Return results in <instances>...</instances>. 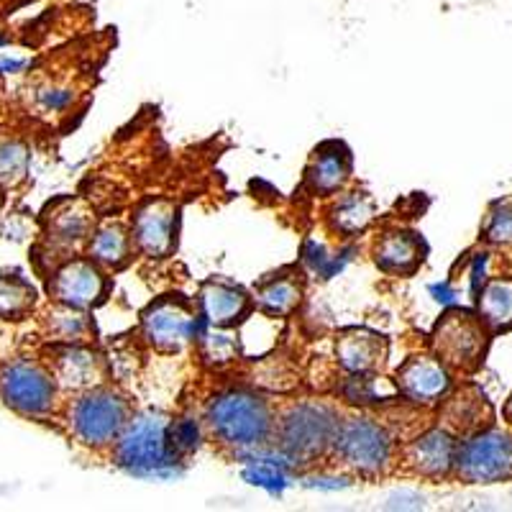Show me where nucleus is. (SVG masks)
<instances>
[{
    "label": "nucleus",
    "mask_w": 512,
    "mask_h": 512,
    "mask_svg": "<svg viewBox=\"0 0 512 512\" xmlns=\"http://www.w3.org/2000/svg\"><path fill=\"white\" fill-rule=\"evenodd\" d=\"M118 464L136 477H172L177 464L167 441V420L159 413H141L118 441Z\"/></svg>",
    "instance_id": "1"
},
{
    "label": "nucleus",
    "mask_w": 512,
    "mask_h": 512,
    "mask_svg": "<svg viewBox=\"0 0 512 512\" xmlns=\"http://www.w3.org/2000/svg\"><path fill=\"white\" fill-rule=\"evenodd\" d=\"M210 428L216 431L221 441L233 443V446H256L262 443L269 433L267 402L251 392H226L218 397L208 410Z\"/></svg>",
    "instance_id": "2"
},
{
    "label": "nucleus",
    "mask_w": 512,
    "mask_h": 512,
    "mask_svg": "<svg viewBox=\"0 0 512 512\" xmlns=\"http://www.w3.org/2000/svg\"><path fill=\"white\" fill-rule=\"evenodd\" d=\"M456 472L469 484L512 479V433L484 431L456 448Z\"/></svg>",
    "instance_id": "3"
},
{
    "label": "nucleus",
    "mask_w": 512,
    "mask_h": 512,
    "mask_svg": "<svg viewBox=\"0 0 512 512\" xmlns=\"http://www.w3.org/2000/svg\"><path fill=\"white\" fill-rule=\"evenodd\" d=\"M128 418V405L113 392H90L80 397L72 408V431L88 446L111 443L121 433Z\"/></svg>",
    "instance_id": "4"
},
{
    "label": "nucleus",
    "mask_w": 512,
    "mask_h": 512,
    "mask_svg": "<svg viewBox=\"0 0 512 512\" xmlns=\"http://www.w3.org/2000/svg\"><path fill=\"white\" fill-rule=\"evenodd\" d=\"M333 443L338 456L361 474L384 472L390 464V436L372 420H349L346 425H338Z\"/></svg>",
    "instance_id": "5"
},
{
    "label": "nucleus",
    "mask_w": 512,
    "mask_h": 512,
    "mask_svg": "<svg viewBox=\"0 0 512 512\" xmlns=\"http://www.w3.org/2000/svg\"><path fill=\"white\" fill-rule=\"evenodd\" d=\"M0 397L18 413L44 415L52 410L54 382L31 361H11L0 369Z\"/></svg>",
    "instance_id": "6"
},
{
    "label": "nucleus",
    "mask_w": 512,
    "mask_h": 512,
    "mask_svg": "<svg viewBox=\"0 0 512 512\" xmlns=\"http://www.w3.org/2000/svg\"><path fill=\"white\" fill-rule=\"evenodd\" d=\"M338 431V420L333 410L323 405H300L292 410L282 425L287 459H310L320 454L333 441Z\"/></svg>",
    "instance_id": "7"
},
{
    "label": "nucleus",
    "mask_w": 512,
    "mask_h": 512,
    "mask_svg": "<svg viewBox=\"0 0 512 512\" xmlns=\"http://www.w3.org/2000/svg\"><path fill=\"white\" fill-rule=\"evenodd\" d=\"M484 344H487L484 326L466 310H454V313L443 315V320L438 323V354L454 367H474L479 356L484 354Z\"/></svg>",
    "instance_id": "8"
},
{
    "label": "nucleus",
    "mask_w": 512,
    "mask_h": 512,
    "mask_svg": "<svg viewBox=\"0 0 512 512\" xmlns=\"http://www.w3.org/2000/svg\"><path fill=\"white\" fill-rule=\"evenodd\" d=\"M195 323L182 305L159 303L144 315V331L149 341L162 349H180L187 338H195Z\"/></svg>",
    "instance_id": "9"
},
{
    "label": "nucleus",
    "mask_w": 512,
    "mask_h": 512,
    "mask_svg": "<svg viewBox=\"0 0 512 512\" xmlns=\"http://www.w3.org/2000/svg\"><path fill=\"white\" fill-rule=\"evenodd\" d=\"M54 295L72 308L93 305L103 295V277L98 269L88 262H72L57 274L54 280Z\"/></svg>",
    "instance_id": "10"
},
{
    "label": "nucleus",
    "mask_w": 512,
    "mask_h": 512,
    "mask_svg": "<svg viewBox=\"0 0 512 512\" xmlns=\"http://www.w3.org/2000/svg\"><path fill=\"white\" fill-rule=\"evenodd\" d=\"M172 231H175V208L169 203L146 205L136 218V244L149 256H164L172 249Z\"/></svg>",
    "instance_id": "11"
},
{
    "label": "nucleus",
    "mask_w": 512,
    "mask_h": 512,
    "mask_svg": "<svg viewBox=\"0 0 512 512\" xmlns=\"http://www.w3.org/2000/svg\"><path fill=\"white\" fill-rule=\"evenodd\" d=\"M410 464L418 469L420 474H428V477H443V474L451 472L456 459V443L448 431H431L425 433L423 438L410 446L408 451Z\"/></svg>",
    "instance_id": "12"
},
{
    "label": "nucleus",
    "mask_w": 512,
    "mask_h": 512,
    "mask_svg": "<svg viewBox=\"0 0 512 512\" xmlns=\"http://www.w3.org/2000/svg\"><path fill=\"white\" fill-rule=\"evenodd\" d=\"M402 392L415 402H433L448 390L446 369L433 359H413L400 372Z\"/></svg>",
    "instance_id": "13"
},
{
    "label": "nucleus",
    "mask_w": 512,
    "mask_h": 512,
    "mask_svg": "<svg viewBox=\"0 0 512 512\" xmlns=\"http://www.w3.org/2000/svg\"><path fill=\"white\" fill-rule=\"evenodd\" d=\"M443 418H446L451 431L469 433L477 431L479 425L487 423L492 418V410H489V402L484 400L482 392L464 390L448 400L446 410H443Z\"/></svg>",
    "instance_id": "14"
},
{
    "label": "nucleus",
    "mask_w": 512,
    "mask_h": 512,
    "mask_svg": "<svg viewBox=\"0 0 512 512\" xmlns=\"http://www.w3.org/2000/svg\"><path fill=\"white\" fill-rule=\"evenodd\" d=\"M420 262H423V244L413 233H392L377 249V264L387 272H413Z\"/></svg>",
    "instance_id": "15"
},
{
    "label": "nucleus",
    "mask_w": 512,
    "mask_h": 512,
    "mask_svg": "<svg viewBox=\"0 0 512 512\" xmlns=\"http://www.w3.org/2000/svg\"><path fill=\"white\" fill-rule=\"evenodd\" d=\"M382 341L372 333H346L338 344V356H341V364H344L349 372L364 374L369 369H374L382 361Z\"/></svg>",
    "instance_id": "16"
},
{
    "label": "nucleus",
    "mask_w": 512,
    "mask_h": 512,
    "mask_svg": "<svg viewBox=\"0 0 512 512\" xmlns=\"http://www.w3.org/2000/svg\"><path fill=\"white\" fill-rule=\"evenodd\" d=\"M203 313L210 323L226 326L246 313V295L236 287L208 285L203 290Z\"/></svg>",
    "instance_id": "17"
},
{
    "label": "nucleus",
    "mask_w": 512,
    "mask_h": 512,
    "mask_svg": "<svg viewBox=\"0 0 512 512\" xmlns=\"http://www.w3.org/2000/svg\"><path fill=\"white\" fill-rule=\"evenodd\" d=\"M479 313L489 326H512V280H492L479 290Z\"/></svg>",
    "instance_id": "18"
},
{
    "label": "nucleus",
    "mask_w": 512,
    "mask_h": 512,
    "mask_svg": "<svg viewBox=\"0 0 512 512\" xmlns=\"http://www.w3.org/2000/svg\"><path fill=\"white\" fill-rule=\"evenodd\" d=\"M57 374L67 387H88L100 374L98 356L85 349H64L57 359Z\"/></svg>",
    "instance_id": "19"
},
{
    "label": "nucleus",
    "mask_w": 512,
    "mask_h": 512,
    "mask_svg": "<svg viewBox=\"0 0 512 512\" xmlns=\"http://www.w3.org/2000/svg\"><path fill=\"white\" fill-rule=\"evenodd\" d=\"M346 175H349V167H346L344 154L331 152L320 154L313 164V172H310V180H313L315 190L320 192H333L344 185Z\"/></svg>",
    "instance_id": "20"
},
{
    "label": "nucleus",
    "mask_w": 512,
    "mask_h": 512,
    "mask_svg": "<svg viewBox=\"0 0 512 512\" xmlns=\"http://www.w3.org/2000/svg\"><path fill=\"white\" fill-rule=\"evenodd\" d=\"M126 233H123L121 226H108L100 228L93 239V256L103 264H121L123 256H126Z\"/></svg>",
    "instance_id": "21"
},
{
    "label": "nucleus",
    "mask_w": 512,
    "mask_h": 512,
    "mask_svg": "<svg viewBox=\"0 0 512 512\" xmlns=\"http://www.w3.org/2000/svg\"><path fill=\"white\" fill-rule=\"evenodd\" d=\"M34 305V290L24 280L0 274V315H21Z\"/></svg>",
    "instance_id": "22"
},
{
    "label": "nucleus",
    "mask_w": 512,
    "mask_h": 512,
    "mask_svg": "<svg viewBox=\"0 0 512 512\" xmlns=\"http://www.w3.org/2000/svg\"><path fill=\"white\" fill-rule=\"evenodd\" d=\"M259 300H262L264 310H269V313H290L297 300H300V287L292 280H277L264 287Z\"/></svg>",
    "instance_id": "23"
},
{
    "label": "nucleus",
    "mask_w": 512,
    "mask_h": 512,
    "mask_svg": "<svg viewBox=\"0 0 512 512\" xmlns=\"http://www.w3.org/2000/svg\"><path fill=\"white\" fill-rule=\"evenodd\" d=\"M333 216H336V226L341 231L354 233L369 223V218H372V203L367 198L354 195V198H346L344 203L338 205Z\"/></svg>",
    "instance_id": "24"
},
{
    "label": "nucleus",
    "mask_w": 512,
    "mask_h": 512,
    "mask_svg": "<svg viewBox=\"0 0 512 512\" xmlns=\"http://www.w3.org/2000/svg\"><path fill=\"white\" fill-rule=\"evenodd\" d=\"M484 236H487L492 244L512 246V198L500 200L495 208L489 210Z\"/></svg>",
    "instance_id": "25"
},
{
    "label": "nucleus",
    "mask_w": 512,
    "mask_h": 512,
    "mask_svg": "<svg viewBox=\"0 0 512 512\" xmlns=\"http://www.w3.org/2000/svg\"><path fill=\"white\" fill-rule=\"evenodd\" d=\"M167 441H169V448L175 451V456L190 454V451H195V448L200 446L198 423L190 418L177 420L172 428H167Z\"/></svg>",
    "instance_id": "26"
},
{
    "label": "nucleus",
    "mask_w": 512,
    "mask_h": 512,
    "mask_svg": "<svg viewBox=\"0 0 512 512\" xmlns=\"http://www.w3.org/2000/svg\"><path fill=\"white\" fill-rule=\"evenodd\" d=\"M26 167V149L16 141H0V182L21 177Z\"/></svg>",
    "instance_id": "27"
},
{
    "label": "nucleus",
    "mask_w": 512,
    "mask_h": 512,
    "mask_svg": "<svg viewBox=\"0 0 512 512\" xmlns=\"http://www.w3.org/2000/svg\"><path fill=\"white\" fill-rule=\"evenodd\" d=\"M200 341H203L205 356L210 361H228L236 354V341L228 333H203Z\"/></svg>",
    "instance_id": "28"
},
{
    "label": "nucleus",
    "mask_w": 512,
    "mask_h": 512,
    "mask_svg": "<svg viewBox=\"0 0 512 512\" xmlns=\"http://www.w3.org/2000/svg\"><path fill=\"white\" fill-rule=\"evenodd\" d=\"M54 328L64 338L80 336L85 331V318L80 313H72V310H59V313H54Z\"/></svg>",
    "instance_id": "29"
},
{
    "label": "nucleus",
    "mask_w": 512,
    "mask_h": 512,
    "mask_svg": "<svg viewBox=\"0 0 512 512\" xmlns=\"http://www.w3.org/2000/svg\"><path fill=\"white\" fill-rule=\"evenodd\" d=\"M39 103L44 111H64L72 103V90L64 88H47L39 93Z\"/></svg>",
    "instance_id": "30"
},
{
    "label": "nucleus",
    "mask_w": 512,
    "mask_h": 512,
    "mask_svg": "<svg viewBox=\"0 0 512 512\" xmlns=\"http://www.w3.org/2000/svg\"><path fill=\"white\" fill-rule=\"evenodd\" d=\"M484 269H487V254H479L477 259H474V267H472V292L474 295H479V290H482V285H484Z\"/></svg>",
    "instance_id": "31"
},
{
    "label": "nucleus",
    "mask_w": 512,
    "mask_h": 512,
    "mask_svg": "<svg viewBox=\"0 0 512 512\" xmlns=\"http://www.w3.org/2000/svg\"><path fill=\"white\" fill-rule=\"evenodd\" d=\"M310 487H320V489H341L346 487V479H310Z\"/></svg>",
    "instance_id": "32"
},
{
    "label": "nucleus",
    "mask_w": 512,
    "mask_h": 512,
    "mask_svg": "<svg viewBox=\"0 0 512 512\" xmlns=\"http://www.w3.org/2000/svg\"><path fill=\"white\" fill-rule=\"evenodd\" d=\"M431 292L436 295L438 303H454V292H451V287L448 285H433Z\"/></svg>",
    "instance_id": "33"
},
{
    "label": "nucleus",
    "mask_w": 512,
    "mask_h": 512,
    "mask_svg": "<svg viewBox=\"0 0 512 512\" xmlns=\"http://www.w3.org/2000/svg\"><path fill=\"white\" fill-rule=\"evenodd\" d=\"M26 59H3L0 62V72H21L26 67Z\"/></svg>",
    "instance_id": "34"
},
{
    "label": "nucleus",
    "mask_w": 512,
    "mask_h": 512,
    "mask_svg": "<svg viewBox=\"0 0 512 512\" xmlns=\"http://www.w3.org/2000/svg\"><path fill=\"white\" fill-rule=\"evenodd\" d=\"M505 418L512 423V395H510V400H507V405H505Z\"/></svg>",
    "instance_id": "35"
},
{
    "label": "nucleus",
    "mask_w": 512,
    "mask_h": 512,
    "mask_svg": "<svg viewBox=\"0 0 512 512\" xmlns=\"http://www.w3.org/2000/svg\"><path fill=\"white\" fill-rule=\"evenodd\" d=\"M3 44H6V36L0 34V47H3Z\"/></svg>",
    "instance_id": "36"
}]
</instances>
